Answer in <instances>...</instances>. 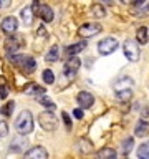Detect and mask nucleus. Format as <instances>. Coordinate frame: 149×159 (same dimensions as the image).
<instances>
[{"instance_id": "obj_1", "label": "nucleus", "mask_w": 149, "mask_h": 159, "mask_svg": "<svg viewBox=\"0 0 149 159\" xmlns=\"http://www.w3.org/2000/svg\"><path fill=\"white\" fill-rule=\"evenodd\" d=\"M35 128V121H33V114L25 109L18 114V118L15 119V129H17L18 136H27L33 131Z\"/></svg>"}, {"instance_id": "obj_2", "label": "nucleus", "mask_w": 149, "mask_h": 159, "mask_svg": "<svg viewBox=\"0 0 149 159\" xmlns=\"http://www.w3.org/2000/svg\"><path fill=\"white\" fill-rule=\"evenodd\" d=\"M124 50V57H126L129 61H138L139 57H141V52H139V45L136 40H126L123 45Z\"/></svg>"}, {"instance_id": "obj_3", "label": "nucleus", "mask_w": 149, "mask_h": 159, "mask_svg": "<svg viewBox=\"0 0 149 159\" xmlns=\"http://www.w3.org/2000/svg\"><path fill=\"white\" fill-rule=\"evenodd\" d=\"M118 45H119V42H118L116 38L106 37V38H103L101 42L98 43V52H99V55L106 57V55H111L113 52H116Z\"/></svg>"}, {"instance_id": "obj_4", "label": "nucleus", "mask_w": 149, "mask_h": 159, "mask_svg": "<svg viewBox=\"0 0 149 159\" xmlns=\"http://www.w3.org/2000/svg\"><path fill=\"white\" fill-rule=\"evenodd\" d=\"M38 121H40V126H42L45 131H55V129H56V126H58V119L55 118L53 113H50V111L40 114V116H38Z\"/></svg>"}, {"instance_id": "obj_5", "label": "nucleus", "mask_w": 149, "mask_h": 159, "mask_svg": "<svg viewBox=\"0 0 149 159\" xmlns=\"http://www.w3.org/2000/svg\"><path fill=\"white\" fill-rule=\"evenodd\" d=\"M99 32H101V25L98 23H83L78 28V35L81 38H91L94 35H98Z\"/></svg>"}, {"instance_id": "obj_6", "label": "nucleus", "mask_w": 149, "mask_h": 159, "mask_svg": "<svg viewBox=\"0 0 149 159\" xmlns=\"http://www.w3.org/2000/svg\"><path fill=\"white\" fill-rule=\"evenodd\" d=\"M79 65H81V61L76 58V55L70 57V60L66 61V65H65V75H66L68 78H73L74 75H76V71L79 70Z\"/></svg>"}, {"instance_id": "obj_7", "label": "nucleus", "mask_w": 149, "mask_h": 159, "mask_svg": "<svg viewBox=\"0 0 149 159\" xmlns=\"http://www.w3.org/2000/svg\"><path fill=\"white\" fill-rule=\"evenodd\" d=\"M76 99H78L79 108H83V109H88V108H91L94 104V98H93V94L89 91H79Z\"/></svg>"}, {"instance_id": "obj_8", "label": "nucleus", "mask_w": 149, "mask_h": 159, "mask_svg": "<svg viewBox=\"0 0 149 159\" xmlns=\"http://www.w3.org/2000/svg\"><path fill=\"white\" fill-rule=\"evenodd\" d=\"M25 157L27 159H45V157H48V151L43 146H35L25 152Z\"/></svg>"}, {"instance_id": "obj_9", "label": "nucleus", "mask_w": 149, "mask_h": 159, "mask_svg": "<svg viewBox=\"0 0 149 159\" xmlns=\"http://www.w3.org/2000/svg\"><path fill=\"white\" fill-rule=\"evenodd\" d=\"M17 28H18V20L15 17H7V18L2 20V30L7 35L15 33V32H17Z\"/></svg>"}, {"instance_id": "obj_10", "label": "nucleus", "mask_w": 149, "mask_h": 159, "mask_svg": "<svg viewBox=\"0 0 149 159\" xmlns=\"http://www.w3.org/2000/svg\"><path fill=\"white\" fill-rule=\"evenodd\" d=\"M18 66L23 73H33L35 68H37V61H35L33 58H30V57H25V58L22 57L20 61H18Z\"/></svg>"}, {"instance_id": "obj_11", "label": "nucleus", "mask_w": 149, "mask_h": 159, "mask_svg": "<svg viewBox=\"0 0 149 159\" xmlns=\"http://www.w3.org/2000/svg\"><path fill=\"white\" fill-rule=\"evenodd\" d=\"M38 15L42 17V20L45 23H50L53 20V10L48 7V5H42L40 7V10H38Z\"/></svg>"}, {"instance_id": "obj_12", "label": "nucleus", "mask_w": 149, "mask_h": 159, "mask_svg": "<svg viewBox=\"0 0 149 159\" xmlns=\"http://www.w3.org/2000/svg\"><path fill=\"white\" fill-rule=\"evenodd\" d=\"M33 12H32V8L30 7H25L22 12H20V18H22V22H23V25H27V27H30V25L33 23Z\"/></svg>"}, {"instance_id": "obj_13", "label": "nucleus", "mask_w": 149, "mask_h": 159, "mask_svg": "<svg viewBox=\"0 0 149 159\" xmlns=\"http://www.w3.org/2000/svg\"><path fill=\"white\" fill-rule=\"evenodd\" d=\"M47 89H45L43 86H40V84L37 83H30L27 88H25V93L27 94H32V96H40V94H43Z\"/></svg>"}, {"instance_id": "obj_14", "label": "nucleus", "mask_w": 149, "mask_h": 159, "mask_svg": "<svg viewBox=\"0 0 149 159\" xmlns=\"http://www.w3.org/2000/svg\"><path fill=\"white\" fill-rule=\"evenodd\" d=\"M147 133H149V124L146 121H139L136 124V128H134V134L139 138H144V136H147Z\"/></svg>"}, {"instance_id": "obj_15", "label": "nucleus", "mask_w": 149, "mask_h": 159, "mask_svg": "<svg viewBox=\"0 0 149 159\" xmlns=\"http://www.w3.org/2000/svg\"><path fill=\"white\" fill-rule=\"evenodd\" d=\"M86 48V42H79L76 45H71V47L66 48V55L68 57H73V55H78L79 52H83V50Z\"/></svg>"}, {"instance_id": "obj_16", "label": "nucleus", "mask_w": 149, "mask_h": 159, "mask_svg": "<svg viewBox=\"0 0 149 159\" xmlns=\"http://www.w3.org/2000/svg\"><path fill=\"white\" fill-rule=\"evenodd\" d=\"M133 96L131 88H124V89H116V99L118 101H129Z\"/></svg>"}, {"instance_id": "obj_17", "label": "nucleus", "mask_w": 149, "mask_h": 159, "mask_svg": "<svg viewBox=\"0 0 149 159\" xmlns=\"http://www.w3.org/2000/svg\"><path fill=\"white\" fill-rule=\"evenodd\" d=\"M136 38H138V43H139V45H146L147 40H149L147 28H146V27H139L138 32H136Z\"/></svg>"}, {"instance_id": "obj_18", "label": "nucleus", "mask_w": 149, "mask_h": 159, "mask_svg": "<svg viewBox=\"0 0 149 159\" xmlns=\"http://www.w3.org/2000/svg\"><path fill=\"white\" fill-rule=\"evenodd\" d=\"M58 58H60V47L58 45H53V47L50 48V52L47 53L45 60H47V61H56Z\"/></svg>"}, {"instance_id": "obj_19", "label": "nucleus", "mask_w": 149, "mask_h": 159, "mask_svg": "<svg viewBox=\"0 0 149 159\" xmlns=\"http://www.w3.org/2000/svg\"><path fill=\"white\" fill-rule=\"evenodd\" d=\"M133 86V80L131 78H121L114 83V89H124V88H131Z\"/></svg>"}, {"instance_id": "obj_20", "label": "nucleus", "mask_w": 149, "mask_h": 159, "mask_svg": "<svg viewBox=\"0 0 149 159\" xmlns=\"http://www.w3.org/2000/svg\"><path fill=\"white\" fill-rule=\"evenodd\" d=\"M98 157H104V159H109V157H116V151L111 148H103L98 151Z\"/></svg>"}, {"instance_id": "obj_21", "label": "nucleus", "mask_w": 149, "mask_h": 159, "mask_svg": "<svg viewBox=\"0 0 149 159\" xmlns=\"http://www.w3.org/2000/svg\"><path fill=\"white\" fill-rule=\"evenodd\" d=\"M138 157H141V159H147L149 157V141L142 143L141 146L138 148Z\"/></svg>"}, {"instance_id": "obj_22", "label": "nucleus", "mask_w": 149, "mask_h": 159, "mask_svg": "<svg viewBox=\"0 0 149 159\" xmlns=\"http://www.w3.org/2000/svg\"><path fill=\"white\" fill-rule=\"evenodd\" d=\"M91 13L94 15L96 18H104V15H106V12H104V7L99 3H94L91 7Z\"/></svg>"}, {"instance_id": "obj_23", "label": "nucleus", "mask_w": 149, "mask_h": 159, "mask_svg": "<svg viewBox=\"0 0 149 159\" xmlns=\"http://www.w3.org/2000/svg\"><path fill=\"white\" fill-rule=\"evenodd\" d=\"M133 138H126L123 141V146H121V152L124 154V156H128L129 152H131V149H133Z\"/></svg>"}, {"instance_id": "obj_24", "label": "nucleus", "mask_w": 149, "mask_h": 159, "mask_svg": "<svg viewBox=\"0 0 149 159\" xmlns=\"http://www.w3.org/2000/svg\"><path fill=\"white\" fill-rule=\"evenodd\" d=\"M13 108H15V103H13V101H8L7 104H3L0 111H2V114H3V116H12V113H13Z\"/></svg>"}, {"instance_id": "obj_25", "label": "nucleus", "mask_w": 149, "mask_h": 159, "mask_svg": "<svg viewBox=\"0 0 149 159\" xmlns=\"http://www.w3.org/2000/svg\"><path fill=\"white\" fill-rule=\"evenodd\" d=\"M42 76H43V81L47 83V84H52V83L55 81V75H53L52 70H45Z\"/></svg>"}, {"instance_id": "obj_26", "label": "nucleus", "mask_w": 149, "mask_h": 159, "mask_svg": "<svg viewBox=\"0 0 149 159\" xmlns=\"http://www.w3.org/2000/svg\"><path fill=\"white\" fill-rule=\"evenodd\" d=\"M79 149H81L83 154L84 152H91L93 146H91V143H89L88 139H81V141H79Z\"/></svg>"}, {"instance_id": "obj_27", "label": "nucleus", "mask_w": 149, "mask_h": 159, "mask_svg": "<svg viewBox=\"0 0 149 159\" xmlns=\"http://www.w3.org/2000/svg\"><path fill=\"white\" fill-rule=\"evenodd\" d=\"M38 103L42 104V106L48 108V109H55V104L52 103V99L47 98V96H40V98H38Z\"/></svg>"}, {"instance_id": "obj_28", "label": "nucleus", "mask_w": 149, "mask_h": 159, "mask_svg": "<svg viewBox=\"0 0 149 159\" xmlns=\"http://www.w3.org/2000/svg\"><path fill=\"white\" fill-rule=\"evenodd\" d=\"M7 134H8V123L0 121V138H5Z\"/></svg>"}, {"instance_id": "obj_29", "label": "nucleus", "mask_w": 149, "mask_h": 159, "mask_svg": "<svg viewBox=\"0 0 149 159\" xmlns=\"http://www.w3.org/2000/svg\"><path fill=\"white\" fill-rule=\"evenodd\" d=\"M12 144H13V146H12V151H20V149L25 146V141H23V139H20V143H18V139H15Z\"/></svg>"}, {"instance_id": "obj_30", "label": "nucleus", "mask_w": 149, "mask_h": 159, "mask_svg": "<svg viewBox=\"0 0 149 159\" xmlns=\"http://www.w3.org/2000/svg\"><path fill=\"white\" fill-rule=\"evenodd\" d=\"M32 12H33V15H38V10H40V5H38V0H33V3H32Z\"/></svg>"}, {"instance_id": "obj_31", "label": "nucleus", "mask_w": 149, "mask_h": 159, "mask_svg": "<svg viewBox=\"0 0 149 159\" xmlns=\"http://www.w3.org/2000/svg\"><path fill=\"white\" fill-rule=\"evenodd\" d=\"M73 116L76 118V119H81V118H83V108H81V109H79V108L74 109V111H73Z\"/></svg>"}, {"instance_id": "obj_32", "label": "nucleus", "mask_w": 149, "mask_h": 159, "mask_svg": "<svg viewBox=\"0 0 149 159\" xmlns=\"http://www.w3.org/2000/svg\"><path fill=\"white\" fill-rule=\"evenodd\" d=\"M61 116H63V121H65V124H66V128L70 129V126H71V121H70V116L66 113H61Z\"/></svg>"}, {"instance_id": "obj_33", "label": "nucleus", "mask_w": 149, "mask_h": 159, "mask_svg": "<svg viewBox=\"0 0 149 159\" xmlns=\"http://www.w3.org/2000/svg\"><path fill=\"white\" fill-rule=\"evenodd\" d=\"M37 35H38V37H45V38H47V30H45V27H40L38 28V32H37Z\"/></svg>"}, {"instance_id": "obj_34", "label": "nucleus", "mask_w": 149, "mask_h": 159, "mask_svg": "<svg viewBox=\"0 0 149 159\" xmlns=\"http://www.w3.org/2000/svg\"><path fill=\"white\" fill-rule=\"evenodd\" d=\"M8 94V89L7 88H0V99H5Z\"/></svg>"}, {"instance_id": "obj_35", "label": "nucleus", "mask_w": 149, "mask_h": 159, "mask_svg": "<svg viewBox=\"0 0 149 159\" xmlns=\"http://www.w3.org/2000/svg\"><path fill=\"white\" fill-rule=\"evenodd\" d=\"M10 5V0H0V8H7Z\"/></svg>"}, {"instance_id": "obj_36", "label": "nucleus", "mask_w": 149, "mask_h": 159, "mask_svg": "<svg viewBox=\"0 0 149 159\" xmlns=\"http://www.w3.org/2000/svg\"><path fill=\"white\" fill-rule=\"evenodd\" d=\"M134 0H121V3H133Z\"/></svg>"}]
</instances>
